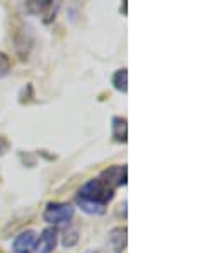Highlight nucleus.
Instances as JSON below:
<instances>
[{"mask_svg":"<svg viewBox=\"0 0 220 253\" xmlns=\"http://www.w3.org/2000/svg\"><path fill=\"white\" fill-rule=\"evenodd\" d=\"M111 199H113V190L108 188L106 185H103L99 180L87 181V183L79 190V195H77V200L101 204V206H106Z\"/></svg>","mask_w":220,"mask_h":253,"instance_id":"f257e3e1","label":"nucleus"},{"mask_svg":"<svg viewBox=\"0 0 220 253\" xmlns=\"http://www.w3.org/2000/svg\"><path fill=\"white\" fill-rule=\"evenodd\" d=\"M73 207L70 204H48L46 209H44V221L50 222V224H63V222H69L73 217Z\"/></svg>","mask_w":220,"mask_h":253,"instance_id":"f03ea898","label":"nucleus"},{"mask_svg":"<svg viewBox=\"0 0 220 253\" xmlns=\"http://www.w3.org/2000/svg\"><path fill=\"white\" fill-rule=\"evenodd\" d=\"M98 180L111 190L114 187L126 185V166H111L106 171H103V174Z\"/></svg>","mask_w":220,"mask_h":253,"instance_id":"7ed1b4c3","label":"nucleus"},{"mask_svg":"<svg viewBox=\"0 0 220 253\" xmlns=\"http://www.w3.org/2000/svg\"><path fill=\"white\" fill-rule=\"evenodd\" d=\"M57 229L55 228H48L44 229L43 234L39 236V240L36 241V253H51L57 247Z\"/></svg>","mask_w":220,"mask_h":253,"instance_id":"20e7f679","label":"nucleus"},{"mask_svg":"<svg viewBox=\"0 0 220 253\" xmlns=\"http://www.w3.org/2000/svg\"><path fill=\"white\" fill-rule=\"evenodd\" d=\"M35 247H36V233L24 231L14 240L12 250L16 253H29Z\"/></svg>","mask_w":220,"mask_h":253,"instance_id":"39448f33","label":"nucleus"},{"mask_svg":"<svg viewBox=\"0 0 220 253\" xmlns=\"http://www.w3.org/2000/svg\"><path fill=\"white\" fill-rule=\"evenodd\" d=\"M110 245L114 253H121L126 247V228H114L110 233Z\"/></svg>","mask_w":220,"mask_h":253,"instance_id":"423d86ee","label":"nucleus"},{"mask_svg":"<svg viewBox=\"0 0 220 253\" xmlns=\"http://www.w3.org/2000/svg\"><path fill=\"white\" fill-rule=\"evenodd\" d=\"M128 135V126H126V118L114 117L113 118V137L118 142H126Z\"/></svg>","mask_w":220,"mask_h":253,"instance_id":"0eeeda50","label":"nucleus"},{"mask_svg":"<svg viewBox=\"0 0 220 253\" xmlns=\"http://www.w3.org/2000/svg\"><path fill=\"white\" fill-rule=\"evenodd\" d=\"M113 84H114V87H116L118 91H121V92L128 91V72H126V69H121V70H118V72L114 74V76H113Z\"/></svg>","mask_w":220,"mask_h":253,"instance_id":"6e6552de","label":"nucleus"},{"mask_svg":"<svg viewBox=\"0 0 220 253\" xmlns=\"http://www.w3.org/2000/svg\"><path fill=\"white\" fill-rule=\"evenodd\" d=\"M80 206V209L87 214H92V215H101L104 214L106 211V206H101V204H92V202H85V200H77Z\"/></svg>","mask_w":220,"mask_h":253,"instance_id":"1a4fd4ad","label":"nucleus"},{"mask_svg":"<svg viewBox=\"0 0 220 253\" xmlns=\"http://www.w3.org/2000/svg\"><path fill=\"white\" fill-rule=\"evenodd\" d=\"M9 70H10L9 57H7L5 53H2V51H0V77L7 76V74H9Z\"/></svg>","mask_w":220,"mask_h":253,"instance_id":"9d476101","label":"nucleus"},{"mask_svg":"<svg viewBox=\"0 0 220 253\" xmlns=\"http://www.w3.org/2000/svg\"><path fill=\"white\" fill-rule=\"evenodd\" d=\"M77 241H79V234L75 231H70L65 234V238H63V247L70 248V247H73V245H77Z\"/></svg>","mask_w":220,"mask_h":253,"instance_id":"9b49d317","label":"nucleus"},{"mask_svg":"<svg viewBox=\"0 0 220 253\" xmlns=\"http://www.w3.org/2000/svg\"><path fill=\"white\" fill-rule=\"evenodd\" d=\"M9 147H10L9 140H7L5 137H0V156L5 154V152L9 151Z\"/></svg>","mask_w":220,"mask_h":253,"instance_id":"f8f14e48","label":"nucleus"}]
</instances>
